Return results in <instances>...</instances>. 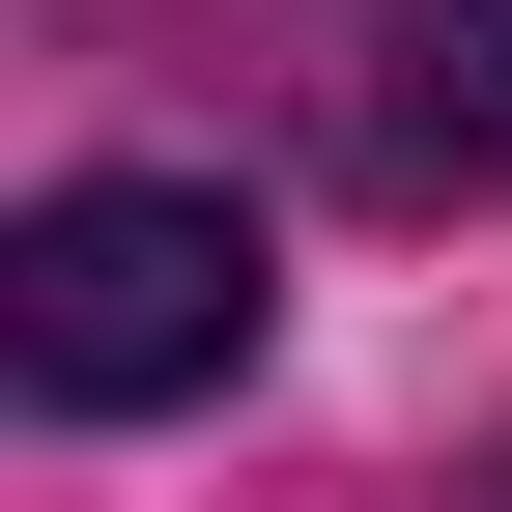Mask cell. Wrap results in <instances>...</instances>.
<instances>
[{"label": "cell", "mask_w": 512, "mask_h": 512, "mask_svg": "<svg viewBox=\"0 0 512 512\" xmlns=\"http://www.w3.org/2000/svg\"><path fill=\"white\" fill-rule=\"evenodd\" d=\"M0 370H29L57 427L228 399L256 370V200H200V171H57V200L0 228Z\"/></svg>", "instance_id": "cell-1"}, {"label": "cell", "mask_w": 512, "mask_h": 512, "mask_svg": "<svg viewBox=\"0 0 512 512\" xmlns=\"http://www.w3.org/2000/svg\"><path fill=\"white\" fill-rule=\"evenodd\" d=\"M370 143L427 200H512V0H399L370 29Z\"/></svg>", "instance_id": "cell-2"}, {"label": "cell", "mask_w": 512, "mask_h": 512, "mask_svg": "<svg viewBox=\"0 0 512 512\" xmlns=\"http://www.w3.org/2000/svg\"><path fill=\"white\" fill-rule=\"evenodd\" d=\"M484 512H512V484H484Z\"/></svg>", "instance_id": "cell-3"}]
</instances>
